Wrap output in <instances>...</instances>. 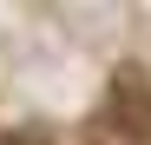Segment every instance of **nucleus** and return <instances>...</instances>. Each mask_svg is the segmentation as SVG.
<instances>
[{
	"label": "nucleus",
	"instance_id": "f257e3e1",
	"mask_svg": "<svg viewBox=\"0 0 151 145\" xmlns=\"http://www.w3.org/2000/svg\"><path fill=\"white\" fill-rule=\"evenodd\" d=\"M112 125L125 138H151V79H145V66H118L112 72Z\"/></svg>",
	"mask_w": 151,
	"mask_h": 145
},
{
	"label": "nucleus",
	"instance_id": "f03ea898",
	"mask_svg": "<svg viewBox=\"0 0 151 145\" xmlns=\"http://www.w3.org/2000/svg\"><path fill=\"white\" fill-rule=\"evenodd\" d=\"M0 145H53V138H46V132H7Z\"/></svg>",
	"mask_w": 151,
	"mask_h": 145
}]
</instances>
